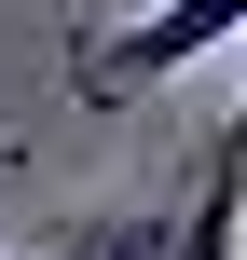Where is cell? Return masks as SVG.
I'll use <instances>...</instances> for the list:
<instances>
[{
  "label": "cell",
  "instance_id": "cell-1",
  "mask_svg": "<svg viewBox=\"0 0 247 260\" xmlns=\"http://www.w3.org/2000/svg\"><path fill=\"white\" fill-rule=\"evenodd\" d=\"M234 27H247V0H165V14H138L124 41H83V55H69V96H83V110H124V96L179 82L193 55H220Z\"/></svg>",
  "mask_w": 247,
  "mask_h": 260
},
{
  "label": "cell",
  "instance_id": "cell-2",
  "mask_svg": "<svg viewBox=\"0 0 247 260\" xmlns=\"http://www.w3.org/2000/svg\"><path fill=\"white\" fill-rule=\"evenodd\" d=\"M55 260H179V219L165 206H96V219H69Z\"/></svg>",
  "mask_w": 247,
  "mask_h": 260
},
{
  "label": "cell",
  "instance_id": "cell-3",
  "mask_svg": "<svg viewBox=\"0 0 247 260\" xmlns=\"http://www.w3.org/2000/svg\"><path fill=\"white\" fill-rule=\"evenodd\" d=\"M234 137H247V82H234Z\"/></svg>",
  "mask_w": 247,
  "mask_h": 260
}]
</instances>
